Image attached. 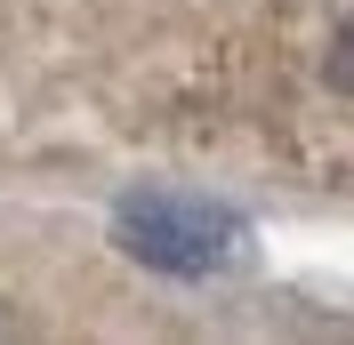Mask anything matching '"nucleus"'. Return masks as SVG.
I'll return each mask as SVG.
<instances>
[{
  "mask_svg": "<svg viewBox=\"0 0 354 345\" xmlns=\"http://www.w3.org/2000/svg\"><path fill=\"white\" fill-rule=\"evenodd\" d=\"M113 241L121 257H137L145 273L169 281H209L234 273L250 257V217L225 209L209 193H177V185H129L113 201Z\"/></svg>",
  "mask_w": 354,
  "mask_h": 345,
  "instance_id": "obj_1",
  "label": "nucleus"
},
{
  "mask_svg": "<svg viewBox=\"0 0 354 345\" xmlns=\"http://www.w3.org/2000/svg\"><path fill=\"white\" fill-rule=\"evenodd\" d=\"M322 81H330L338 97H354V8L338 17V32H330V57H322Z\"/></svg>",
  "mask_w": 354,
  "mask_h": 345,
  "instance_id": "obj_2",
  "label": "nucleus"
},
{
  "mask_svg": "<svg viewBox=\"0 0 354 345\" xmlns=\"http://www.w3.org/2000/svg\"><path fill=\"white\" fill-rule=\"evenodd\" d=\"M17 329H24V322H17V313H0V337H17Z\"/></svg>",
  "mask_w": 354,
  "mask_h": 345,
  "instance_id": "obj_3",
  "label": "nucleus"
}]
</instances>
